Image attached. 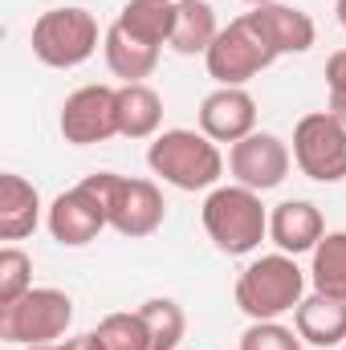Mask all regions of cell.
Here are the masks:
<instances>
[{"instance_id": "obj_1", "label": "cell", "mask_w": 346, "mask_h": 350, "mask_svg": "<svg viewBox=\"0 0 346 350\" xmlns=\"http://www.w3.org/2000/svg\"><path fill=\"white\" fill-rule=\"evenodd\" d=\"M90 196L102 204L110 228L118 237H151L163 228V216H168V204H163V191L155 187V179H131V175L118 172H94L82 179Z\"/></svg>"}, {"instance_id": "obj_2", "label": "cell", "mask_w": 346, "mask_h": 350, "mask_svg": "<svg viewBox=\"0 0 346 350\" xmlns=\"http://www.w3.org/2000/svg\"><path fill=\"white\" fill-rule=\"evenodd\" d=\"M208 241L228 257H249L269 237V208L261 204V191H249L241 183L212 187L200 208Z\"/></svg>"}, {"instance_id": "obj_3", "label": "cell", "mask_w": 346, "mask_h": 350, "mask_svg": "<svg viewBox=\"0 0 346 350\" xmlns=\"http://www.w3.org/2000/svg\"><path fill=\"white\" fill-rule=\"evenodd\" d=\"M147 167L179 191H208L224 175V155L204 131H163L147 147Z\"/></svg>"}, {"instance_id": "obj_4", "label": "cell", "mask_w": 346, "mask_h": 350, "mask_svg": "<svg viewBox=\"0 0 346 350\" xmlns=\"http://www.w3.org/2000/svg\"><path fill=\"white\" fill-rule=\"evenodd\" d=\"M237 306L253 322H277L281 314L297 310L306 297V273L289 253H269L241 269L237 277Z\"/></svg>"}, {"instance_id": "obj_5", "label": "cell", "mask_w": 346, "mask_h": 350, "mask_svg": "<svg viewBox=\"0 0 346 350\" xmlns=\"http://www.w3.org/2000/svg\"><path fill=\"white\" fill-rule=\"evenodd\" d=\"M70 322H74V301L66 289H53V285L29 289L12 306H0V338L16 342V347L57 342V338H66Z\"/></svg>"}, {"instance_id": "obj_6", "label": "cell", "mask_w": 346, "mask_h": 350, "mask_svg": "<svg viewBox=\"0 0 346 350\" xmlns=\"http://www.w3.org/2000/svg\"><path fill=\"white\" fill-rule=\"evenodd\" d=\"M33 57L49 70H78L98 49V21L86 8H49L33 21Z\"/></svg>"}, {"instance_id": "obj_7", "label": "cell", "mask_w": 346, "mask_h": 350, "mask_svg": "<svg viewBox=\"0 0 346 350\" xmlns=\"http://www.w3.org/2000/svg\"><path fill=\"white\" fill-rule=\"evenodd\" d=\"M277 62V53L261 41L249 16H237L220 29V37L212 41V49L204 53L208 78H216V86H245L257 74H265Z\"/></svg>"}, {"instance_id": "obj_8", "label": "cell", "mask_w": 346, "mask_h": 350, "mask_svg": "<svg viewBox=\"0 0 346 350\" xmlns=\"http://www.w3.org/2000/svg\"><path fill=\"white\" fill-rule=\"evenodd\" d=\"M293 163L314 183L346 179V122L330 110H314L293 126Z\"/></svg>"}, {"instance_id": "obj_9", "label": "cell", "mask_w": 346, "mask_h": 350, "mask_svg": "<svg viewBox=\"0 0 346 350\" xmlns=\"http://www.w3.org/2000/svg\"><path fill=\"white\" fill-rule=\"evenodd\" d=\"M62 139L74 147H94L118 135V90L114 86H82L62 102Z\"/></svg>"}, {"instance_id": "obj_10", "label": "cell", "mask_w": 346, "mask_h": 350, "mask_svg": "<svg viewBox=\"0 0 346 350\" xmlns=\"http://www.w3.org/2000/svg\"><path fill=\"white\" fill-rule=\"evenodd\" d=\"M293 163V151L285 147V139L269 135V131H253L249 139L228 147V172L241 187L249 191H273L285 183Z\"/></svg>"}, {"instance_id": "obj_11", "label": "cell", "mask_w": 346, "mask_h": 350, "mask_svg": "<svg viewBox=\"0 0 346 350\" xmlns=\"http://www.w3.org/2000/svg\"><path fill=\"white\" fill-rule=\"evenodd\" d=\"M200 131L212 143H241L257 131V98L245 86H216L200 102Z\"/></svg>"}, {"instance_id": "obj_12", "label": "cell", "mask_w": 346, "mask_h": 350, "mask_svg": "<svg viewBox=\"0 0 346 350\" xmlns=\"http://www.w3.org/2000/svg\"><path fill=\"white\" fill-rule=\"evenodd\" d=\"M45 224H49V237H53L57 245H66V249H82L90 241H98L102 228H110L102 204L90 196L82 183L70 187V191H62V196L49 204Z\"/></svg>"}, {"instance_id": "obj_13", "label": "cell", "mask_w": 346, "mask_h": 350, "mask_svg": "<svg viewBox=\"0 0 346 350\" xmlns=\"http://www.w3.org/2000/svg\"><path fill=\"white\" fill-rule=\"evenodd\" d=\"M253 21V29L261 33V41L277 53V57H289V53H310L314 41H318V29H314V16L297 4H261L253 12H245Z\"/></svg>"}, {"instance_id": "obj_14", "label": "cell", "mask_w": 346, "mask_h": 350, "mask_svg": "<svg viewBox=\"0 0 346 350\" xmlns=\"http://www.w3.org/2000/svg\"><path fill=\"white\" fill-rule=\"evenodd\" d=\"M326 237V220L310 200H285L269 212V241L277 245V253H314L318 241Z\"/></svg>"}, {"instance_id": "obj_15", "label": "cell", "mask_w": 346, "mask_h": 350, "mask_svg": "<svg viewBox=\"0 0 346 350\" xmlns=\"http://www.w3.org/2000/svg\"><path fill=\"white\" fill-rule=\"evenodd\" d=\"M293 330L310 347H346V297L310 293L293 310Z\"/></svg>"}, {"instance_id": "obj_16", "label": "cell", "mask_w": 346, "mask_h": 350, "mask_svg": "<svg viewBox=\"0 0 346 350\" xmlns=\"http://www.w3.org/2000/svg\"><path fill=\"white\" fill-rule=\"evenodd\" d=\"M41 224V196L16 172L0 175V241H25Z\"/></svg>"}, {"instance_id": "obj_17", "label": "cell", "mask_w": 346, "mask_h": 350, "mask_svg": "<svg viewBox=\"0 0 346 350\" xmlns=\"http://www.w3.org/2000/svg\"><path fill=\"white\" fill-rule=\"evenodd\" d=\"M163 122V98L147 82L118 86V135L122 139H155Z\"/></svg>"}, {"instance_id": "obj_18", "label": "cell", "mask_w": 346, "mask_h": 350, "mask_svg": "<svg viewBox=\"0 0 346 350\" xmlns=\"http://www.w3.org/2000/svg\"><path fill=\"white\" fill-rule=\"evenodd\" d=\"M122 33H131L143 45H172V29H175V0H127L118 21Z\"/></svg>"}, {"instance_id": "obj_19", "label": "cell", "mask_w": 346, "mask_h": 350, "mask_svg": "<svg viewBox=\"0 0 346 350\" xmlns=\"http://www.w3.org/2000/svg\"><path fill=\"white\" fill-rule=\"evenodd\" d=\"M220 37L216 8L208 0H175V29H172V49L183 57L208 53L212 41Z\"/></svg>"}, {"instance_id": "obj_20", "label": "cell", "mask_w": 346, "mask_h": 350, "mask_svg": "<svg viewBox=\"0 0 346 350\" xmlns=\"http://www.w3.org/2000/svg\"><path fill=\"white\" fill-rule=\"evenodd\" d=\"M102 53H106L110 74H114V78H122V86H127V82H143V78H151V74H155V66H159V49H155V45H143V41H135V37H131V33H122L118 25H110V29H106V37H102Z\"/></svg>"}, {"instance_id": "obj_21", "label": "cell", "mask_w": 346, "mask_h": 350, "mask_svg": "<svg viewBox=\"0 0 346 350\" xmlns=\"http://www.w3.org/2000/svg\"><path fill=\"white\" fill-rule=\"evenodd\" d=\"M310 281H314V293L346 297V228L326 232L318 241L314 261H310Z\"/></svg>"}, {"instance_id": "obj_22", "label": "cell", "mask_w": 346, "mask_h": 350, "mask_svg": "<svg viewBox=\"0 0 346 350\" xmlns=\"http://www.w3.org/2000/svg\"><path fill=\"white\" fill-rule=\"evenodd\" d=\"M147 330H151V350H179L183 334H187V318H183V306L172 297H147L139 306Z\"/></svg>"}, {"instance_id": "obj_23", "label": "cell", "mask_w": 346, "mask_h": 350, "mask_svg": "<svg viewBox=\"0 0 346 350\" xmlns=\"http://www.w3.org/2000/svg\"><path fill=\"white\" fill-rule=\"evenodd\" d=\"M102 338L106 350H151V330L143 322L139 310H118V314H106L94 330Z\"/></svg>"}, {"instance_id": "obj_24", "label": "cell", "mask_w": 346, "mask_h": 350, "mask_svg": "<svg viewBox=\"0 0 346 350\" xmlns=\"http://www.w3.org/2000/svg\"><path fill=\"white\" fill-rule=\"evenodd\" d=\"M33 289V261L21 249H0V306H12Z\"/></svg>"}, {"instance_id": "obj_25", "label": "cell", "mask_w": 346, "mask_h": 350, "mask_svg": "<svg viewBox=\"0 0 346 350\" xmlns=\"http://www.w3.org/2000/svg\"><path fill=\"white\" fill-rule=\"evenodd\" d=\"M241 350H302V334L281 322H253L241 334Z\"/></svg>"}, {"instance_id": "obj_26", "label": "cell", "mask_w": 346, "mask_h": 350, "mask_svg": "<svg viewBox=\"0 0 346 350\" xmlns=\"http://www.w3.org/2000/svg\"><path fill=\"white\" fill-rule=\"evenodd\" d=\"M326 110L346 122V49H334L330 57H326Z\"/></svg>"}, {"instance_id": "obj_27", "label": "cell", "mask_w": 346, "mask_h": 350, "mask_svg": "<svg viewBox=\"0 0 346 350\" xmlns=\"http://www.w3.org/2000/svg\"><path fill=\"white\" fill-rule=\"evenodd\" d=\"M57 350H106V347H102V338L90 330V334H74V338L57 342Z\"/></svg>"}, {"instance_id": "obj_28", "label": "cell", "mask_w": 346, "mask_h": 350, "mask_svg": "<svg viewBox=\"0 0 346 350\" xmlns=\"http://www.w3.org/2000/svg\"><path fill=\"white\" fill-rule=\"evenodd\" d=\"M334 16H338V25L346 29V0H334Z\"/></svg>"}, {"instance_id": "obj_29", "label": "cell", "mask_w": 346, "mask_h": 350, "mask_svg": "<svg viewBox=\"0 0 346 350\" xmlns=\"http://www.w3.org/2000/svg\"><path fill=\"white\" fill-rule=\"evenodd\" d=\"M25 350H57V342H45V347H25Z\"/></svg>"}, {"instance_id": "obj_30", "label": "cell", "mask_w": 346, "mask_h": 350, "mask_svg": "<svg viewBox=\"0 0 346 350\" xmlns=\"http://www.w3.org/2000/svg\"><path fill=\"white\" fill-rule=\"evenodd\" d=\"M245 4H253V8H261V4H273V0H245Z\"/></svg>"}, {"instance_id": "obj_31", "label": "cell", "mask_w": 346, "mask_h": 350, "mask_svg": "<svg viewBox=\"0 0 346 350\" xmlns=\"http://www.w3.org/2000/svg\"><path fill=\"white\" fill-rule=\"evenodd\" d=\"M343 350H346V347H343Z\"/></svg>"}]
</instances>
